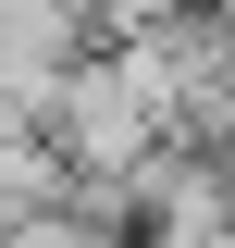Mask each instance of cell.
<instances>
[{"label": "cell", "instance_id": "3957f363", "mask_svg": "<svg viewBox=\"0 0 235 248\" xmlns=\"http://www.w3.org/2000/svg\"><path fill=\"white\" fill-rule=\"evenodd\" d=\"M0 248H136V236H112V223H87V211H37V223H13Z\"/></svg>", "mask_w": 235, "mask_h": 248}, {"label": "cell", "instance_id": "7a4b0ae2", "mask_svg": "<svg viewBox=\"0 0 235 248\" xmlns=\"http://www.w3.org/2000/svg\"><path fill=\"white\" fill-rule=\"evenodd\" d=\"M37 211H62V149L50 137H0V236L37 223Z\"/></svg>", "mask_w": 235, "mask_h": 248}, {"label": "cell", "instance_id": "6da1fadb", "mask_svg": "<svg viewBox=\"0 0 235 248\" xmlns=\"http://www.w3.org/2000/svg\"><path fill=\"white\" fill-rule=\"evenodd\" d=\"M37 137L62 149V174H136L161 137H174V62H161V37L124 25V37H87L74 50V75L50 87V112H37Z\"/></svg>", "mask_w": 235, "mask_h": 248}]
</instances>
